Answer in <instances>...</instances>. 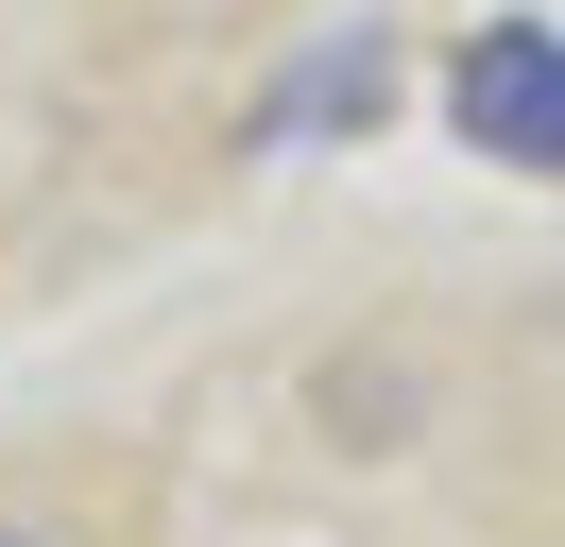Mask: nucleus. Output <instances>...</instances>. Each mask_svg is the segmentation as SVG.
<instances>
[{
	"mask_svg": "<svg viewBox=\"0 0 565 547\" xmlns=\"http://www.w3.org/2000/svg\"><path fill=\"white\" fill-rule=\"evenodd\" d=\"M446 103H462V137H480V154H514V171H548V189H565V34H531V18L462 34Z\"/></svg>",
	"mask_w": 565,
	"mask_h": 547,
	"instance_id": "f257e3e1",
	"label": "nucleus"
},
{
	"mask_svg": "<svg viewBox=\"0 0 565 547\" xmlns=\"http://www.w3.org/2000/svg\"><path fill=\"white\" fill-rule=\"evenodd\" d=\"M0 547H35V530H0Z\"/></svg>",
	"mask_w": 565,
	"mask_h": 547,
	"instance_id": "f03ea898",
	"label": "nucleus"
}]
</instances>
